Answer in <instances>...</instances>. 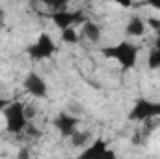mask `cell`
<instances>
[{
  "label": "cell",
  "mask_w": 160,
  "mask_h": 159,
  "mask_svg": "<svg viewBox=\"0 0 160 159\" xmlns=\"http://www.w3.org/2000/svg\"><path fill=\"white\" fill-rule=\"evenodd\" d=\"M157 36H158V41H160V28L157 30Z\"/></svg>",
  "instance_id": "ffe728a7"
},
{
  "label": "cell",
  "mask_w": 160,
  "mask_h": 159,
  "mask_svg": "<svg viewBox=\"0 0 160 159\" xmlns=\"http://www.w3.org/2000/svg\"><path fill=\"white\" fill-rule=\"evenodd\" d=\"M147 25H149L151 28H155V30H158V28H160V21H158V19H149V21H147Z\"/></svg>",
  "instance_id": "2e32d148"
},
{
  "label": "cell",
  "mask_w": 160,
  "mask_h": 159,
  "mask_svg": "<svg viewBox=\"0 0 160 159\" xmlns=\"http://www.w3.org/2000/svg\"><path fill=\"white\" fill-rule=\"evenodd\" d=\"M140 51H142L140 45H136L132 41H127V40L119 41L116 45H110V47H102L101 49V52L106 58H110V60H114V62L119 64V68L123 71H128V69H134L136 68Z\"/></svg>",
  "instance_id": "6da1fadb"
},
{
  "label": "cell",
  "mask_w": 160,
  "mask_h": 159,
  "mask_svg": "<svg viewBox=\"0 0 160 159\" xmlns=\"http://www.w3.org/2000/svg\"><path fill=\"white\" fill-rule=\"evenodd\" d=\"M2 26H4V11L0 9V28H2Z\"/></svg>",
  "instance_id": "ac0fdd59"
},
{
  "label": "cell",
  "mask_w": 160,
  "mask_h": 159,
  "mask_svg": "<svg viewBox=\"0 0 160 159\" xmlns=\"http://www.w3.org/2000/svg\"><path fill=\"white\" fill-rule=\"evenodd\" d=\"M149 133H151V125L147 127V129H143V131H134V137H132V144H136V146H143L145 142H147V139H149Z\"/></svg>",
  "instance_id": "4fadbf2b"
},
{
  "label": "cell",
  "mask_w": 160,
  "mask_h": 159,
  "mask_svg": "<svg viewBox=\"0 0 160 159\" xmlns=\"http://www.w3.org/2000/svg\"><path fill=\"white\" fill-rule=\"evenodd\" d=\"M153 8H157V9H160V4H151Z\"/></svg>",
  "instance_id": "d6986e66"
},
{
  "label": "cell",
  "mask_w": 160,
  "mask_h": 159,
  "mask_svg": "<svg viewBox=\"0 0 160 159\" xmlns=\"http://www.w3.org/2000/svg\"><path fill=\"white\" fill-rule=\"evenodd\" d=\"M160 118V103L140 97L134 101L130 112H128V120L130 122H138V123H145L151 120H158Z\"/></svg>",
  "instance_id": "3957f363"
},
{
  "label": "cell",
  "mask_w": 160,
  "mask_h": 159,
  "mask_svg": "<svg viewBox=\"0 0 160 159\" xmlns=\"http://www.w3.org/2000/svg\"><path fill=\"white\" fill-rule=\"evenodd\" d=\"M48 17L52 19V23H54L60 30L75 28L77 25L88 23V15H86L84 11H69V9H63V11H52Z\"/></svg>",
  "instance_id": "8992f818"
},
{
  "label": "cell",
  "mask_w": 160,
  "mask_h": 159,
  "mask_svg": "<svg viewBox=\"0 0 160 159\" xmlns=\"http://www.w3.org/2000/svg\"><path fill=\"white\" fill-rule=\"evenodd\" d=\"M17 159H32L30 150H28V148H21V150H19V154H17Z\"/></svg>",
  "instance_id": "9a60e30c"
},
{
  "label": "cell",
  "mask_w": 160,
  "mask_h": 159,
  "mask_svg": "<svg viewBox=\"0 0 160 159\" xmlns=\"http://www.w3.org/2000/svg\"><path fill=\"white\" fill-rule=\"evenodd\" d=\"M82 34H84V38L88 41L99 43L101 38H102V28H101V25H97L93 21H88V23L82 25Z\"/></svg>",
  "instance_id": "30bf717a"
},
{
  "label": "cell",
  "mask_w": 160,
  "mask_h": 159,
  "mask_svg": "<svg viewBox=\"0 0 160 159\" xmlns=\"http://www.w3.org/2000/svg\"><path fill=\"white\" fill-rule=\"evenodd\" d=\"M11 101H8V99H4V97H0V111H6V107L9 105Z\"/></svg>",
  "instance_id": "e0dca14e"
},
{
  "label": "cell",
  "mask_w": 160,
  "mask_h": 159,
  "mask_svg": "<svg viewBox=\"0 0 160 159\" xmlns=\"http://www.w3.org/2000/svg\"><path fill=\"white\" fill-rule=\"evenodd\" d=\"M62 41L63 43H69V45H75V43H78L80 40V36H78V32L75 30V28H67V30H62Z\"/></svg>",
  "instance_id": "7c38bea8"
},
{
  "label": "cell",
  "mask_w": 160,
  "mask_h": 159,
  "mask_svg": "<svg viewBox=\"0 0 160 159\" xmlns=\"http://www.w3.org/2000/svg\"><path fill=\"white\" fill-rule=\"evenodd\" d=\"M78 122L80 120L77 116H73V114H69V112H60V114H56V118H54V127L60 131V135L63 137V139H71L75 133H77V127H78Z\"/></svg>",
  "instance_id": "ba28073f"
},
{
  "label": "cell",
  "mask_w": 160,
  "mask_h": 159,
  "mask_svg": "<svg viewBox=\"0 0 160 159\" xmlns=\"http://www.w3.org/2000/svg\"><path fill=\"white\" fill-rule=\"evenodd\" d=\"M22 88L32 96V97H36V99H43V97H47L48 96V88H47V82L43 80L39 73H36V71H30L24 80H22Z\"/></svg>",
  "instance_id": "52a82bcc"
},
{
  "label": "cell",
  "mask_w": 160,
  "mask_h": 159,
  "mask_svg": "<svg viewBox=\"0 0 160 159\" xmlns=\"http://www.w3.org/2000/svg\"><path fill=\"white\" fill-rule=\"evenodd\" d=\"M145 30H147V23L138 15H132L125 25V34L130 38H140L145 34Z\"/></svg>",
  "instance_id": "9c48e42d"
},
{
  "label": "cell",
  "mask_w": 160,
  "mask_h": 159,
  "mask_svg": "<svg viewBox=\"0 0 160 159\" xmlns=\"http://www.w3.org/2000/svg\"><path fill=\"white\" fill-rule=\"evenodd\" d=\"M147 66H149V69H160V41H157V45L149 51Z\"/></svg>",
  "instance_id": "8fae6325"
},
{
  "label": "cell",
  "mask_w": 160,
  "mask_h": 159,
  "mask_svg": "<svg viewBox=\"0 0 160 159\" xmlns=\"http://www.w3.org/2000/svg\"><path fill=\"white\" fill-rule=\"evenodd\" d=\"M4 118H6V129L11 135H21L30 125L26 105L21 101H11L4 111Z\"/></svg>",
  "instance_id": "7a4b0ae2"
},
{
  "label": "cell",
  "mask_w": 160,
  "mask_h": 159,
  "mask_svg": "<svg viewBox=\"0 0 160 159\" xmlns=\"http://www.w3.org/2000/svg\"><path fill=\"white\" fill-rule=\"evenodd\" d=\"M56 51H58L56 41L52 40V36L47 34V32H41L39 38L34 41L32 45H28V49H26L30 60H34V62H43V60L52 58L56 54Z\"/></svg>",
  "instance_id": "277c9868"
},
{
  "label": "cell",
  "mask_w": 160,
  "mask_h": 159,
  "mask_svg": "<svg viewBox=\"0 0 160 159\" xmlns=\"http://www.w3.org/2000/svg\"><path fill=\"white\" fill-rule=\"evenodd\" d=\"M88 139H89V133H88V131H82V133L77 131V133L71 137V142H73V146H84Z\"/></svg>",
  "instance_id": "5bb4252c"
},
{
  "label": "cell",
  "mask_w": 160,
  "mask_h": 159,
  "mask_svg": "<svg viewBox=\"0 0 160 159\" xmlns=\"http://www.w3.org/2000/svg\"><path fill=\"white\" fill-rule=\"evenodd\" d=\"M77 159H118V154H116V150H112L108 146V142L104 139L99 137L93 142H89L78 154Z\"/></svg>",
  "instance_id": "5b68a950"
}]
</instances>
